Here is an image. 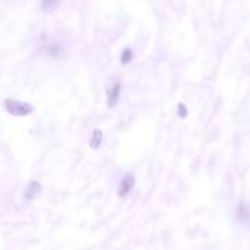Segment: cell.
Instances as JSON below:
<instances>
[{"mask_svg":"<svg viewBox=\"0 0 250 250\" xmlns=\"http://www.w3.org/2000/svg\"><path fill=\"white\" fill-rule=\"evenodd\" d=\"M4 106L9 113L16 115V117H24V115H29L33 111V106L29 103H24V101L19 100H11V98L4 101Z\"/></svg>","mask_w":250,"mask_h":250,"instance_id":"6da1fadb","label":"cell"},{"mask_svg":"<svg viewBox=\"0 0 250 250\" xmlns=\"http://www.w3.org/2000/svg\"><path fill=\"white\" fill-rule=\"evenodd\" d=\"M132 187H134V175H125V177L122 178L120 185H118V195H120V197L127 195L132 190Z\"/></svg>","mask_w":250,"mask_h":250,"instance_id":"7a4b0ae2","label":"cell"},{"mask_svg":"<svg viewBox=\"0 0 250 250\" xmlns=\"http://www.w3.org/2000/svg\"><path fill=\"white\" fill-rule=\"evenodd\" d=\"M120 89H122L120 83H115L113 86H111V89L108 91V106H110V108H113L115 104H117L118 94H120Z\"/></svg>","mask_w":250,"mask_h":250,"instance_id":"3957f363","label":"cell"},{"mask_svg":"<svg viewBox=\"0 0 250 250\" xmlns=\"http://www.w3.org/2000/svg\"><path fill=\"white\" fill-rule=\"evenodd\" d=\"M40 190H42V185H40L38 182H31L29 187L26 188V192H24V199L26 201H31V199H35L36 195L40 194Z\"/></svg>","mask_w":250,"mask_h":250,"instance_id":"277c9868","label":"cell"},{"mask_svg":"<svg viewBox=\"0 0 250 250\" xmlns=\"http://www.w3.org/2000/svg\"><path fill=\"white\" fill-rule=\"evenodd\" d=\"M62 0H42V9L45 12H53L60 5Z\"/></svg>","mask_w":250,"mask_h":250,"instance_id":"5b68a950","label":"cell"},{"mask_svg":"<svg viewBox=\"0 0 250 250\" xmlns=\"http://www.w3.org/2000/svg\"><path fill=\"white\" fill-rule=\"evenodd\" d=\"M101 141H103V134H101V130H94L93 137H91L89 146L93 147V149H98V147L101 146Z\"/></svg>","mask_w":250,"mask_h":250,"instance_id":"8992f818","label":"cell"},{"mask_svg":"<svg viewBox=\"0 0 250 250\" xmlns=\"http://www.w3.org/2000/svg\"><path fill=\"white\" fill-rule=\"evenodd\" d=\"M130 59H132V52H130V50H125L124 57H122V62L127 63V60H130Z\"/></svg>","mask_w":250,"mask_h":250,"instance_id":"52a82bcc","label":"cell"},{"mask_svg":"<svg viewBox=\"0 0 250 250\" xmlns=\"http://www.w3.org/2000/svg\"><path fill=\"white\" fill-rule=\"evenodd\" d=\"M178 108H180V110H178V111H180V117H185V115H187V110H185L184 104H180Z\"/></svg>","mask_w":250,"mask_h":250,"instance_id":"ba28073f","label":"cell"}]
</instances>
